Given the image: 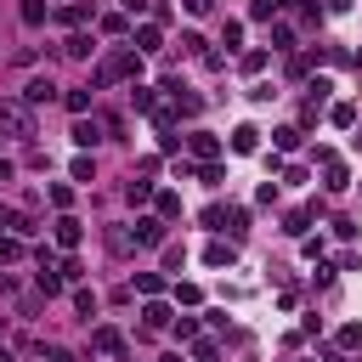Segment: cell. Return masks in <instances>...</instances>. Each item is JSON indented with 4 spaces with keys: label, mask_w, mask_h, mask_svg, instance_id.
I'll use <instances>...</instances> for the list:
<instances>
[{
    "label": "cell",
    "mask_w": 362,
    "mask_h": 362,
    "mask_svg": "<svg viewBox=\"0 0 362 362\" xmlns=\"http://www.w3.org/2000/svg\"><path fill=\"white\" fill-rule=\"evenodd\" d=\"M141 74V51L136 45H119V51H107L102 62H96V74H90V90H107V85H119V79H136Z\"/></svg>",
    "instance_id": "cell-1"
},
{
    "label": "cell",
    "mask_w": 362,
    "mask_h": 362,
    "mask_svg": "<svg viewBox=\"0 0 362 362\" xmlns=\"http://www.w3.org/2000/svg\"><path fill=\"white\" fill-rule=\"evenodd\" d=\"M0 136H11V141H28L34 136V107L23 96H6L0 102Z\"/></svg>",
    "instance_id": "cell-2"
},
{
    "label": "cell",
    "mask_w": 362,
    "mask_h": 362,
    "mask_svg": "<svg viewBox=\"0 0 362 362\" xmlns=\"http://www.w3.org/2000/svg\"><path fill=\"white\" fill-rule=\"evenodd\" d=\"M130 232H136V243H141V249H158V243H164V221H158V215H136V226H130Z\"/></svg>",
    "instance_id": "cell-3"
},
{
    "label": "cell",
    "mask_w": 362,
    "mask_h": 362,
    "mask_svg": "<svg viewBox=\"0 0 362 362\" xmlns=\"http://www.w3.org/2000/svg\"><path fill=\"white\" fill-rule=\"evenodd\" d=\"M102 130H107V119H85V113H74V141H79V147H96Z\"/></svg>",
    "instance_id": "cell-4"
},
{
    "label": "cell",
    "mask_w": 362,
    "mask_h": 362,
    "mask_svg": "<svg viewBox=\"0 0 362 362\" xmlns=\"http://www.w3.org/2000/svg\"><path fill=\"white\" fill-rule=\"evenodd\" d=\"M79 238H85V226L62 209V215H57V243H62V249H79Z\"/></svg>",
    "instance_id": "cell-5"
},
{
    "label": "cell",
    "mask_w": 362,
    "mask_h": 362,
    "mask_svg": "<svg viewBox=\"0 0 362 362\" xmlns=\"http://www.w3.org/2000/svg\"><path fill=\"white\" fill-rule=\"evenodd\" d=\"M232 153H243V158L260 153V130H255V124H238V130H232Z\"/></svg>",
    "instance_id": "cell-6"
},
{
    "label": "cell",
    "mask_w": 362,
    "mask_h": 362,
    "mask_svg": "<svg viewBox=\"0 0 362 362\" xmlns=\"http://www.w3.org/2000/svg\"><path fill=\"white\" fill-rule=\"evenodd\" d=\"M187 147H192L198 158H221V136H209V130H192V136H187Z\"/></svg>",
    "instance_id": "cell-7"
},
{
    "label": "cell",
    "mask_w": 362,
    "mask_h": 362,
    "mask_svg": "<svg viewBox=\"0 0 362 362\" xmlns=\"http://www.w3.org/2000/svg\"><path fill=\"white\" fill-rule=\"evenodd\" d=\"M90 345H96V351H107V356H119V351H124V334H119V328H107V322H102V328H96V334H90Z\"/></svg>",
    "instance_id": "cell-8"
},
{
    "label": "cell",
    "mask_w": 362,
    "mask_h": 362,
    "mask_svg": "<svg viewBox=\"0 0 362 362\" xmlns=\"http://www.w3.org/2000/svg\"><path fill=\"white\" fill-rule=\"evenodd\" d=\"M51 17H57V23H68V28H79V23L90 17V6H85V0H68V6H57Z\"/></svg>",
    "instance_id": "cell-9"
},
{
    "label": "cell",
    "mask_w": 362,
    "mask_h": 362,
    "mask_svg": "<svg viewBox=\"0 0 362 362\" xmlns=\"http://www.w3.org/2000/svg\"><path fill=\"white\" fill-rule=\"evenodd\" d=\"M130 45H136V51H141V57H147V51H158V45H164V34H158V23H141V28H136V40H130Z\"/></svg>",
    "instance_id": "cell-10"
},
{
    "label": "cell",
    "mask_w": 362,
    "mask_h": 362,
    "mask_svg": "<svg viewBox=\"0 0 362 362\" xmlns=\"http://www.w3.org/2000/svg\"><path fill=\"white\" fill-rule=\"evenodd\" d=\"M51 96H57L51 79H28V85H23V102H28V107H40V102H51Z\"/></svg>",
    "instance_id": "cell-11"
},
{
    "label": "cell",
    "mask_w": 362,
    "mask_h": 362,
    "mask_svg": "<svg viewBox=\"0 0 362 362\" xmlns=\"http://www.w3.org/2000/svg\"><path fill=\"white\" fill-rule=\"evenodd\" d=\"M322 187H328V192H345V187H351V175H345V164H339V158H328V164H322Z\"/></svg>",
    "instance_id": "cell-12"
},
{
    "label": "cell",
    "mask_w": 362,
    "mask_h": 362,
    "mask_svg": "<svg viewBox=\"0 0 362 362\" xmlns=\"http://www.w3.org/2000/svg\"><path fill=\"white\" fill-rule=\"evenodd\" d=\"M232 260H238V249H232V243H221V238L204 249V266H215V272H221V266H232Z\"/></svg>",
    "instance_id": "cell-13"
},
{
    "label": "cell",
    "mask_w": 362,
    "mask_h": 362,
    "mask_svg": "<svg viewBox=\"0 0 362 362\" xmlns=\"http://www.w3.org/2000/svg\"><path fill=\"white\" fill-rule=\"evenodd\" d=\"M90 51H96V45H90V34H79V28L62 40V57H74V62H79V57H90Z\"/></svg>",
    "instance_id": "cell-14"
},
{
    "label": "cell",
    "mask_w": 362,
    "mask_h": 362,
    "mask_svg": "<svg viewBox=\"0 0 362 362\" xmlns=\"http://www.w3.org/2000/svg\"><path fill=\"white\" fill-rule=\"evenodd\" d=\"M107 249H113V255H130V249H136V232H130V226H107Z\"/></svg>",
    "instance_id": "cell-15"
},
{
    "label": "cell",
    "mask_w": 362,
    "mask_h": 362,
    "mask_svg": "<svg viewBox=\"0 0 362 362\" xmlns=\"http://www.w3.org/2000/svg\"><path fill=\"white\" fill-rule=\"evenodd\" d=\"M141 317H147V334H153V328H170V322H175L164 300H147V311H141Z\"/></svg>",
    "instance_id": "cell-16"
},
{
    "label": "cell",
    "mask_w": 362,
    "mask_h": 362,
    "mask_svg": "<svg viewBox=\"0 0 362 362\" xmlns=\"http://www.w3.org/2000/svg\"><path fill=\"white\" fill-rule=\"evenodd\" d=\"M153 204H158V221H175L181 215V192H153Z\"/></svg>",
    "instance_id": "cell-17"
},
{
    "label": "cell",
    "mask_w": 362,
    "mask_h": 362,
    "mask_svg": "<svg viewBox=\"0 0 362 362\" xmlns=\"http://www.w3.org/2000/svg\"><path fill=\"white\" fill-rule=\"evenodd\" d=\"M305 226H311V209H288V215H283V232H288V238H305Z\"/></svg>",
    "instance_id": "cell-18"
},
{
    "label": "cell",
    "mask_w": 362,
    "mask_h": 362,
    "mask_svg": "<svg viewBox=\"0 0 362 362\" xmlns=\"http://www.w3.org/2000/svg\"><path fill=\"white\" fill-rule=\"evenodd\" d=\"M62 283H68V277H62L57 266H40V294H45V300H51V294H62Z\"/></svg>",
    "instance_id": "cell-19"
},
{
    "label": "cell",
    "mask_w": 362,
    "mask_h": 362,
    "mask_svg": "<svg viewBox=\"0 0 362 362\" xmlns=\"http://www.w3.org/2000/svg\"><path fill=\"white\" fill-rule=\"evenodd\" d=\"M136 294L158 300V294H164V272H141V277H136Z\"/></svg>",
    "instance_id": "cell-20"
},
{
    "label": "cell",
    "mask_w": 362,
    "mask_h": 362,
    "mask_svg": "<svg viewBox=\"0 0 362 362\" xmlns=\"http://www.w3.org/2000/svg\"><path fill=\"white\" fill-rule=\"evenodd\" d=\"M11 260H23V238L17 232H0V266H11Z\"/></svg>",
    "instance_id": "cell-21"
},
{
    "label": "cell",
    "mask_w": 362,
    "mask_h": 362,
    "mask_svg": "<svg viewBox=\"0 0 362 362\" xmlns=\"http://www.w3.org/2000/svg\"><path fill=\"white\" fill-rule=\"evenodd\" d=\"M328 119H334L339 130H351V124H356V102H334V107H328Z\"/></svg>",
    "instance_id": "cell-22"
},
{
    "label": "cell",
    "mask_w": 362,
    "mask_h": 362,
    "mask_svg": "<svg viewBox=\"0 0 362 362\" xmlns=\"http://www.w3.org/2000/svg\"><path fill=\"white\" fill-rule=\"evenodd\" d=\"M221 232L243 238V232H249V215H243V209H226V215H221Z\"/></svg>",
    "instance_id": "cell-23"
},
{
    "label": "cell",
    "mask_w": 362,
    "mask_h": 362,
    "mask_svg": "<svg viewBox=\"0 0 362 362\" xmlns=\"http://www.w3.org/2000/svg\"><path fill=\"white\" fill-rule=\"evenodd\" d=\"M45 17H51V6H45V0H23V23H28V28H40Z\"/></svg>",
    "instance_id": "cell-24"
},
{
    "label": "cell",
    "mask_w": 362,
    "mask_h": 362,
    "mask_svg": "<svg viewBox=\"0 0 362 362\" xmlns=\"http://www.w3.org/2000/svg\"><path fill=\"white\" fill-rule=\"evenodd\" d=\"M272 141H277V153H294V147H300V130L283 124V130H272Z\"/></svg>",
    "instance_id": "cell-25"
},
{
    "label": "cell",
    "mask_w": 362,
    "mask_h": 362,
    "mask_svg": "<svg viewBox=\"0 0 362 362\" xmlns=\"http://www.w3.org/2000/svg\"><path fill=\"white\" fill-rule=\"evenodd\" d=\"M192 175H198L204 187H221V164H215V158H198V170H192Z\"/></svg>",
    "instance_id": "cell-26"
},
{
    "label": "cell",
    "mask_w": 362,
    "mask_h": 362,
    "mask_svg": "<svg viewBox=\"0 0 362 362\" xmlns=\"http://www.w3.org/2000/svg\"><path fill=\"white\" fill-rule=\"evenodd\" d=\"M124 198H130L136 209H141V204H153V181H130V187H124Z\"/></svg>",
    "instance_id": "cell-27"
},
{
    "label": "cell",
    "mask_w": 362,
    "mask_h": 362,
    "mask_svg": "<svg viewBox=\"0 0 362 362\" xmlns=\"http://www.w3.org/2000/svg\"><path fill=\"white\" fill-rule=\"evenodd\" d=\"M130 102H136V107H141V113H153V102H158V96H153V90H147V85H141V79H136V85H130Z\"/></svg>",
    "instance_id": "cell-28"
},
{
    "label": "cell",
    "mask_w": 362,
    "mask_h": 362,
    "mask_svg": "<svg viewBox=\"0 0 362 362\" xmlns=\"http://www.w3.org/2000/svg\"><path fill=\"white\" fill-rule=\"evenodd\" d=\"M74 311H79V317H96V294H90V288H74Z\"/></svg>",
    "instance_id": "cell-29"
},
{
    "label": "cell",
    "mask_w": 362,
    "mask_h": 362,
    "mask_svg": "<svg viewBox=\"0 0 362 362\" xmlns=\"http://www.w3.org/2000/svg\"><path fill=\"white\" fill-rule=\"evenodd\" d=\"M175 300H181V305H198L204 288H198V283H175Z\"/></svg>",
    "instance_id": "cell-30"
},
{
    "label": "cell",
    "mask_w": 362,
    "mask_h": 362,
    "mask_svg": "<svg viewBox=\"0 0 362 362\" xmlns=\"http://www.w3.org/2000/svg\"><path fill=\"white\" fill-rule=\"evenodd\" d=\"M175 339L192 345V339H198V317H175Z\"/></svg>",
    "instance_id": "cell-31"
},
{
    "label": "cell",
    "mask_w": 362,
    "mask_h": 362,
    "mask_svg": "<svg viewBox=\"0 0 362 362\" xmlns=\"http://www.w3.org/2000/svg\"><path fill=\"white\" fill-rule=\"evenodd\" d=\"M339 345L356 351V345H362V322H345V328H339Z\"/></svg>",
    "instance_id": "cell-32"
},
{
    "label": "cell",
    "mask_w": 362,
    "mask_h": 362,
    "mask_svg": "<svg viewBox=\"0 0 362 362\" xmlns=\"http://www.w3.org/2000/svg\"><path fill=\"white\" fill-rule=\"evenodd\" d=\"M62 102H68V113H85V107H90V90H68Z\"/></svg>",
    "instance_id": "cell-33"
},
{
    "label": "cell",
    "mask_w": 362,
    "mask_h": 362,
    "mask_svg": "<svg viewBox=\"0 0 362 362\" xmlns=\"http://www.w3.org/2000/svg\"><path fill=\"white\" fill-rule=\"evenodd\" d=\"M74 181H96V164H90V158H85V153H79V158H74Z\"/></svg>",
    "instance_id": "cell-34"
},
{
    "label": "cell",
    "mask_w": 362,
    "mask_h": 362,
    "mask_svg": "<svg viewBox=\"0 0 362 362\" xmlns=\"http://www.w3.org/2000/svg\"><path fill=\"white\" fill-rule=\"evenodd\" d=\"M45 198H51V204H57V209H68V204H74V192H68V187H62V181H51V192H45Z\"/></svg>",
    "instance_id": "cell-35"
},
{
    "label": "cell",
    "mask_w": 362,
    "mask_h": 362,
    "mask_svg": "<svg viewBox=\"0 0 362 362\" xmlns=\"http://www.w3.org/2000/svg\"><path fill=\"white\" fill-rule=\"evenodd\" d=\"M102 34H113V40H119V34H124V17H119V11H107V17H102Z\"/></svg>",
    "instance_id": "cell-36"
},
{
    "label": "cell",
    "mask_w": 362,
    "mask_h": 362,
    "mask_svg": "<svg viewBox=\"0 0 362 362\" xmlns=\"http://www.w3.org/2000/svg\"><path fill=\"white\" fill-rule=\"evenodd\" d=\"M266 68V51H243V74H260Z\"/></svg>",
    "instance_id": "cell-37"
},
{
    "label": "cell",
    "mask_w": 362,
    "mask_h": 362,
    "mask_svg": "<svg viewBox=\"0 0 362 362\" xmlns=\"http://www.w3.org/2000/svg\"><path fill=\"white\" fill-rule=\"evenodd\" d=\"M45 362H79V356H74L68 345H45Z\"/></svg>",
    "instance_id": "cell-38"
},
{
    "label": "cell",
    "mask_w": 362,
    "mask_h": 362,
    "mask_svg": "<svg viewBox=\"0 0 362 362\" xmlns=\"http://www.w3.org/2000/svg\"><path fill=\"white\" fill-rule=\"evenodd\" d=\"M181 6H187V11H192V17H204V11H209V6H215V0H181Z\"/></svg>",
    "instance_id": "cell-39"
},
{
    "label": "cell",
    "mask_w": 362,
    "mask_h": 362,
    "mask_svg": "<svg viewBox=\"0 0 362 362\" xmlns=\"http://www.w3.org/2000/svg\"><path fill=\"white\" fill-rule=\"evenodd\" d=\"M124 11L136 17V11H153V0H124Z\"/></svg>",
    "instance_id": "cell-40"
},
{
    "label": "cell",
    "mask_w": 362,
    "mask_h": 362,
    "mask_svg": "<svg viewBox=\"0 0 362 362\" xmlns=\"http://www.w3.org/2000/svg\"><path fill=\"white\" fill-rule=\"evenodd\" d=\"M0 181H11V158H0Z\"/></svg>",
    "instance_id": "cell-41"
},
{
    "label": "cell",
    "mask_w": 362,
    "mask_h": 362,
    "mask_svg": "<svg viewBox=\"0 0 362 362\" xmlns=\"http://www.w3.org/2000/svg\"><path fill=\"white\" fill-rule=\"evenodd\" d=\"M345 6H351V0H328V11H345Z\"/></svg>",
    "instance_id": "cell-42"
},
{
    "label": "cell",
    "mask_w": 362,
    "mask_h": 362,
    "mask_svg": "<svg viewBox=\"0 0 362 362\" xmlns=\"http://www.w3.org/2000/svg\"><path fill=\"white\" fill-rule=\"evenodd\" d=\"M328 362H351V356H345V351H334V356H328Z\"/></svg>",
    "instance_id": "cell-43"
},
{
    "label": "cell",
    "mask_w": 362,
    "mask_h": 362,
    "mask_svg": "<svg viewBox=\"0 0 362 362\" xmlns=\"http://www.w3.org/2000/svg\"><path fill=\"white\" fill-rule=\"evenodd\" d=\"M0 362H11V351H6V345H0Z\"/></svg>",
    "instance_id": "cell-44"
},
{
    "label": "cell",
    "mask_w": 362,
    "mask_h": 362,
    "mask_svg": "<svg viewBox=\"0 0 362 362\" xmlns=\"http://www.w3.org/2000/svg\"><path fill=\"white\" fill-rule=\"evenodd\" d=\"M0 334H6V317H0Z\"/></svg>",
    "instance_id": "cell-45"
},
{
    "label": "cell",
    "mask_w": 362,
    "mask_h": 362,
    "mask_svg": "<svg viewBox=\"0 0 362 362\" xmlns=\"http://www.w3.org/2000/svg\"><path fill=\"white\" fill-rule=\"evenodd\" d=\"M164 362H181V356H164Z\"/></svg>",
    "instance_id": "cell-46"
}]
</instances>
